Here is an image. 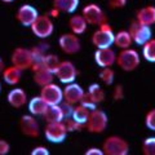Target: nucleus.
I'll list each match as a JSON object with an SVG mask.
<instances>
[{
    "label": "nucleus",
    "instance_id": "obj_1",
    "mask_svg": "<svg viewBox=\"0 0 155 155\" xmlns=\"http://www.w3.org/2000/svg\"><path fill=\"white\" fill-rule=\"evenodd\" d=\"M140 53L133 48H125L119 52V54H116V65L123 71H134L140 66Z\"/></svg>",
    "mask_w": 155,
    "mask_h": 155
},
{
    "label": "nucleus",
    "instance_id": "obj_2",
    "mask_svg": "<svg viewBox=\"0 0 155 155\" xmlns=\"http://www.w3.org/2000/svg\"><path fill=\"white\" fill-rule=\"evenodd\" d=\"M92 44L96 48H109L114 44L115 34L113 31V27L109 22H105L98 26V30H96L92 35Z\"/></svg>",
    "mask_w": 155,
    "mask_h": 155
},
{
    "label": "nucleus",
    "instance_id": "obj_3",
    "mask_svg": "<svg viewBox=\"0 0 155 155\" xmlns=\"http://www.w3.org/2000/svg\"><path fill=\"white\" fill-rule=\"evenodd\" d=\"M105 155H127L129 153V143L119 136H109L102 143Z\"/></svg>",
    "mask_w": 155,
    "mask_h": 155
},
{
    "label": "nucleus",
    "instance_id": "obj_4",
    "mask_svg": "<svg viewBox=\"0 0 155 155\" xmlns=\"http://www.w3.org/2000/svg\"><path fill=\"white\" fill-rule=\"evenodd\" d=\"M30 28L34 35L38 36L39 39H47L54 31V25H53L52 17L45 13V14L39 16L30 26Z\"/></svg>",
    "mask_w": 155,
    "mask_h": 155
},
{
    "label": "nucleus",
    "instance_id": "obj_5",
    "mask_svg": "<svg viewBox=\"0 0 155 155\" xmlns=\"http://www.w3.org/2000/svg\"><path fill=\"white\" fill-rule=\"evenodd\" d=\"M107 123H109V118L107 114L101 109H94L91 111L88 122H87V129L91 133H102L107 128Z\"/></svg>",
    "mask_w": 155,
    "mask_h": 155
},
{
    "label": "nucleus",
    "instance_id": "obj_6",
    "mask_svg": "<svg viewBox=\"0 0 155 155\" xmlns=\"http://www.w3.org/2000/svg\"><path fill=\"white\" fill-rule=\"evenodd\" d=\"M69 130L66 128L65 122H53L47 123L44 128V136L45 138L52 143H61L65 141Z\"/></svg>",
    "mask_w": 155,
    "mask_h": 155
},
{
    "label": "nucleus",
    "instance_id": "obj_7",
    "mask_svg": "<svg viewBox=\"0 0 155 155\" xmlns=\"http://www.w3.org/2000/svg\"><path fill=\"white\" fill-rule=\"evenodd\" d=\"M81 14L84 16L85 21L88 22V25H93V26H100L102 23L107 22V16L102 11V8L98 7L94 3L87 4L81 11Z\"/></svg>",
    "mask_w": 155,
    "mask_h": 155
},
{
    "label": "nucleus",
    "instance_id": "obj_8",
    "mask_svg": "<svg viewBox=\"0 0 155 155\" xmlns=\"http://www.w3.org/2000/svg\"><path fill=\"white\" fill-rule=\"evenodd\" d=\"M129 32L132 35L133 43L137 45H143L153 38V31H151V26L143 25L140 23L138 21L132 22V25L129 27Z\"/></svg>",
    "mask_w": 155,
    "mask_h": 155
},
{
    "label": "nucleus",
    "instance_id": "obj_9",
    "mask_svg": "<svg viewBox=\"0 0 155 155\" xmlns=\"http://www.w3.org/2000/svg\"><path fill=\"white\" fill-rule=\"evenodd\" d=\"M11 62H12V65L19 67V69L23 70V71L27 70V69H31L32 62H34L31 49L22 48V47L16 48V49L12 52Z\"/></svg>",
    "mask_w": 155,
    "mask_h": 155
},
{
    "label": "nucleus",
    "instance_id": "obj_10",
    "mask_svg": "<svg viewBox=\"0 0 155 155\" xmlns=\"http://www.w3.org/2000/svg\"><path fill=\"white\" fill-rule=\"evenodd\" d=\"M58 45H60V49L65 54H76L81 49L80 39L72 32L62 34L60 39H58Z\"/></svg>",
    "mask_w": 155,
    "mask_h": 155
},
{
    "label": "nucleus",
    "instance_id": "obj_11",
    "mask_svg": "<svg viewBox=\"0 0 155 155\" xmlns=\"http://www.w3.org/2000/svg\"><path fill=\"white\" fill-rule=\"evenodd\" d=\"M40 96L48 105H60L64 101V89L54 83H49L41 87Z\"/></svg>",
    "mask_w": 155,
    "mask_h": 155
},
{
    "label": "nucleus",
    "instance_id": "obj_12",
    "mask_svg": "<svg viewBox=\"0 0 155 155\" xmlns=\"http://www.w3.org/2000/svg\"><path fill=\"white\" fill-rule=\"evenodd\" d=\"M54 74L61 83L69 84V83L75 81L76 76H78V70L71 61H61Z\"/></svg>",
    "mask_w": 155,
    "mask_h": 155
},
{
    "label": "nucleus",
    "instance_id": "obj_13",
    "mask_svg": "<svg viewBox=\"0 0 155 155\" xmlns=\"http://www.w3.org/2000/svg\"><path fill=\"white\" fill-rule=\"evenodd\" d=\"M19 129H21L22 134L27 136V137H39L40 134V127L36 120V116L32 114L22 115L21 120H19Z\"/></svg>",
    "mask_w": 155,
    "mask_h": 155
},
{
    "label": "nucleus",
    "instance_id": "obj_14",
    "mask_svg": "<svg viewBox=\"0 0 155 155\" xmlns=\"http://www.w3.org/2000/svg\"><path fill=\"white\" fill-rule=\"evenodd\" d=\"M38 17L39 12L36 11V8H34L30 4H23L16 12V19L18 21V23H21L25 27H30Z\"/></svg>",
    "mask_w": 155,
    "mask_h": 155
},
{
    "label": "nucleus",
    "instance_id": "obj_15",
    "mask_svg": "<svg viewBox=\"0 0 155 155\" xmlns=\"http://www.w3.org/2000/svg\"><path fill=\"white\" fill-rule=\"evenodd\" d=\"M94 62L101 69L102 67H111L116 64V53L111 47L109 48H97L94 52Z\"/></svg>",
    "mask_w": 155,
    "mask_h": 155
},
{
    "label": "nucleus",
    "instance_id": "obj_16",
    "mask_svg": "<svg viewBox=\"0 0 155 155\" xmlns=\"http://www.w3.org/2000/svg\"><path fill=\"white\" fill-rule=\"evenodd\" d=\"M84 94H85V91L81 88V85L75 83V81L66 84V87L64 88V101L72 105L80 104Z\"/></svg>",
    "mask_w": 155,
    "mask_h": 155
},
{
    "label": "nucleus",
    "instance_id": "obj_17",
    "mask_svg": "<svg viewBox=\"0 0 155 155\" xmlns=\"http://www.w3.org/2000/svg\"><path fill=\"white\" fill-rule=\"evenodd\" d=\"M8 104L14 109H21L23 107L28 101H27V93L22 88H13L8 92L7 94Z\"/></svg>",
    "mask_w": 155,
    "mask_h": 155
},
{
    "label": "nucleus",
    "instance_id": "obj_18",
    "mask_svg": "<svg viewBox=\"0 0 155 155\" xmlns=\"http://www.w3.org/2000/svg\"><path fill=\"white\" fill-rule=\"evenodd\" d=\"M22 72H23V70H21L19 67L14 66V65H11V66H8V67L4 69L2 76H3L4 81H5L7 84L17 85L22 79Z\"/></svg>",
    "mask_w": 155,
    "mask_h": 155
},
{
    "label": "nucleus",
    "instance_id": "obj_19",
    "mask_svg": "<svg viewBox=\"0 0 155 155\" xmlns=\"http://www.w3.org/2000/svg\"><path fill=\"white\" fill-rule=\"evenodd\" d=\"M48 106L49 105L45 102V100L43 98L40 94H39L38 97H32V98L27 102V107H28L30 114L35 115V116H43L44 115V113L48 109Z\"/></svg>",
    "mask_w": 155,
    "mask_h": 155
},
{
    "label": "nucleus",
    "instance_id": "obj_20",
    "mask_svg": "<svg viewBox=\"0 0 155 155\" xmlns=\"http://www.w3.org/2000/svg\"><path fill=\"white\" fill-rule=\"evenodd\" d=\"M136 21H138L140 23H143V25H147V26L155 25V7L146 5L141 8L140 11H137Z\"/></svg>",
    "mask_w": 155,
    "mask_h": 155
},
{
    "label": "nucleus",
    "instance_id": "obj_21",
    "mask_svg": "<svg viewBox=\"0 0 155 155\" xmlns=\"http://www.w3.org/2000/svg\"><path fill=\"white\" fill-rule=\"evenodd\" d=\"M88 27V22L85 21V18L83 14H74L69 19V28L71 30L72 34L75 35H81L87 31Z\"/></svg>",
    "mask_w": 155,
    "mask_h": 155
},
{
    "label": "nucleus",
    "instance_id": "obj_22",
    "mask_svg": "<svg viewBox=\"0 0 155 155\" xmlns=\"http://www.w3.org/2000/svg\"><path fill=\"white\" fill-rule=\"evenodd\" d=\"M43 119L47 123H53V122H64L65 115L62 113L61 105H49L47 111L43 115Z\"/></svg>",
    "mask_w": 155,
    "mask_h": 155
},
{
    "label": "nucleus",
    "instance_id": "obj_23",
    "mask_svg": "<svg viewBox=\"0 0 155 155\" xmlns=\"http://www.w3.org/2000/svg\"><path fill=\"white\" fill-rule=\"evenodd\" d=\"M54 76L56 74L54 72H52L47 69H39L36 71H34V81L39 85V87H43V85H47L49 83H53V80H54Z\"/></svg>",
    "mask_w": 155,
    "mask_h": 155
},
{
    "label": "nucleus",
    "instance_id": "obj_24",
    "mask_svg": "<svg viewBox=\"0 0 155 155\" xmlns=\"http://www.w3.org/2000/svg\"><path fill=\"white\" fill-rule=\"evenodd\" d=\"M79 0H53V7L57 8L61 13L72 14L79 7Z\"/></svg>",
    "mask_w": 155,
    "mask_h": 155
},
{
    "label": "nucleus",
    "instance_id": "obj_25",
    "mask_svg": "<svg viewBox=\"0 0 155 155\" xmlns=\"http://www.w3.org/2000/svg\"><path fill=\"white\" fill-rule=\"evenodd\" d=\"M133 44V39L130 32L127 30H122L119 32L115 34V40H114V45H116L120 49H125V48H130Z\"/></svg>",
    "mask_w": 155,
    "mask_h": 155
},
{
    "label": "nucleus",
    "instance_id": "obj_26",
    "mask_svg": "<svg viewBox=\"0 0 155 155\" xmlns=\"http://www.w3.org/2000/svg\"><path fill=\"white\" fill-rule=\"evenodd\" d=\"M85 94L89 97V98L93 101V102H96L97 105L104 102L105 101V91L101 88V85L98 83H92L89 87H88V92H85Z\"/></svg>",
    "mask_w": 155,
    "mask_h": 155
},
{
    "label": "nucleus",
    "instance_id": "obj_27",
    "mask_svg": "<svg viewBox=\"0 0 155 155\" xmlns=\"http://www.w3.org/2000/svg\"><path fill=\"white\" fill-rule=\"evenodd\" d=\"M89 114H91V110L84 107L83 105L78 104L74 109V113H72V119H75L76 122H79L81 124H85L87 125V122H88V118H89Z\"/></svg>",
    "mask_w": 155,
    "mask_h": 155
},
{
    "label": "nucleus",
    "instance_id": "obj_28",
    "mask_svg": "<svg viewBox=\"0 0 155 155\" xmlns=\"http://www.w3.org/2000/svg\"><path fill=\"white\" fill-rule=\"evenodd\" d=\"M142 57L147 62L155 64V38H151L146 44L142 45Z\"/></svg>",
    "mask_w": 155,
    "mask_h": 155
},
{
    "label": "nucleus",
    "instance_id": "obj_29",
    "mask_svg": "<svg viewBox=\"0 0 155 155\" xmlns=\"http://www.w3.org/2000/svg\"><path fill=\"white\" fill-rule=\"evenodd\" d=\"M60 58H58L57 54H53V53H51V54H45L44 60H43V67L47 70H49L52 72H56L58 65H60Z\"/></svg>",
    "mask_w": 155,
    "mask_h": 155
},
{
    "label": "nucleus",
    "instance_id": "obj_30",
    "mask_svg": "<svg viewBox=\"0 0 155 155\" xmlns=\"http://www.w3.org/2000/svg\"><path fill=\"white\" fill-rule=\"evenodd\" d=\"M98 78L105 85H111L115 79V72L111 67H102L98 74Z\"/></svg>",
    "mask_w": 155,
    "mask_h": 155
},
{
    "label": "nucleus",
    "instance_id": "obj_31",
    "mask_svg": "<svg viewBox=\"0 0 155 155\" xmlns=\"http://www.w3.org/2000/svg\"><path fill=\"white\" fill-rule=\"evenodd\" d=\"M142 153L145 155H155V136L147 137L142 142Z\"/></svg>",
    "mask_w": 155,
    "mask_h": 155
},
{
    "label": "nucleus",
    "instance_id": "obj_32",
    "mask_svg": "<svg viewBox=\"0 0 155 155\" xmlns=\"http://www.w3.org/2000/svg\"><path fill=\"white\" fill-rule=\"evenodd\" d=\"M66 120V128L69 132H80V130H83L84 128H87L85 124H81L79 122H76L75 119L72 118H69V119H65Z\"/></svg>",
    "mask_w": 155,
    "mask_h": 155
},
{
    "label": "nucleus",
    "instance_id": "obj_33",
    "mask_svg": "<svg viewBox=\"0 0 155 155\" xmlns=\"http://www.w3.org/2000/svg\"><path fill=\"white\" fill-rule=\"evenodd\" d=\"M145 125H146L147 129L155 132V109L150 110L145 116Z\"/></svg>",
    "mask_w": 155,
    "mask_h": 155
},
{
    "label": "nucleus",
    "instance_id": "obj_34",
    "mask_svg": "<svg viewBox=\"0 0 155 155\" xmlns=\"http://www.w3.org/2000/svg\"><path fill=\"white\" fill-rule=\"evenodd\" d=\"M60 105H61L62 113H64V115H65V119L71 118V116H72V113H74V109H75V105L69 104V102H66V101H62Z\"/></svg>",
    "mask_w": 155,
    "mask_h": 155
},
{
    "label": "nucleus",
    "instance_id": "obj_35",
    "mask_svg": "<svg viewBox=\"0 0 155 155\" xmlns=\"http://www.w3.org/2000/svg\"><path fill=\"white\" fill-rule=\"evenodd\" d=\"M113 98L115 101H120V100H123L124 98V89H123V85H115V88H114V92H113Z\"/></svg>",
    "mask_w": 155,
    "mask_h": 155
},
{
    "label": "nucleus",
    "instance_id": "obj_36",
    "mask_svg": "<svg viewBox=\"0 0 155 155\" xmlns=\"http://www.w3.org/2000/svg\"><path fill=\"white\" fill-rule=\"evenodd\" d=\"M80 105H83L84 107H87V109H89L91 111L92 110H94V109H97V104L96 102H93L91 98L87 94H84V97H83V100L80 101Z\"/></svg>",
    "mask_w": 155,
    "mask_h": 155
},
{
    "label": "nucleus",
    "instance_id": "obj_37",
    "mask_svg": "<svg viewBox=\"0 0 155 155\" xmlns=\"http://www.w3.org/2000/svg\"><path fill=\"white\" fill-rule=\"evenodd\" d=\"M125 4H127V0H109V7L113 9L124 8Z\"/></svg>",
    "mask_w": 155,
    "mask_h": 155
},
{
    "label": "nucleus",
    "instance_id": "obj_38",
    "mask_svg": "<svg viewBox=\"0 0 155 155\" xmlns=\"http://www.w3.org/2000/svg\"><path fill=\"white\" fill-rule=\"evenodd\" d=\"M11 150V145H9L8 141L5 140H2L0 138V155H7Z\"/></svg>",
    "mask_w": 155,
    "mask_h": 155
},
{
    "label": "nucleus",
    "instance_id": "obj_39",
    "mask_svg": "<svg viewBox=\"0 0 155 155\" xmlns=\"http://www.w3.org/2000/svg\"><path fill=\"white\" fill-rule=\"evenodd\" d=\"M31 155H49V151L45 146H36L32 149Z\"/></svg>",
    "mask_w": 155,
    "mask_h": 155
},
{
    "label": "nucleus",
    "instance_id": "obj_40",
    "mask_svg": "<svg viewBox=\"0 0 155 155\" xmlns=\"http://www.w3.org/2000/svg\"><path fill=\"white\" fill-rule=\"evenodd\" d=\"M102 154H104V150L98 147H89L85 151V155H102Z\"/></svg>",
    "mask_w": 155,
    "mask_h": 155
},
{
    "label": "nucleus",
    "instance_id": "obj_41",
    "mask_svg": "<svg viewBox=\"0 0 155 155\" xmlns=\"http://www.w3.org/2000/svg\"><path fill=\"white\" fill-rule=\"evenodd\" d=\"M48 14H49V16H51L52 18H58V17H60V14H61V12L58 11L57 8L53 7V8L51 9V11H49V13H48Z\"/></svg>",
    "mask_w": 155,
    "mask_h": 155
},
{
    "label": "nucleus",
    "instance_id": "obj_42",
    "mask_svg": "<svg viewBox=\"0 0 155 155\" xmlns=\"http://www.w3.org/2000/svg\"><path fill=\"white\" fill-rule=\"evenodd\" d=\"M5 62H4L3 61V58L2 57H0V75H2L3 74V71H4V69H5Z\"/></svg>",
    "mask_w": 155,
    "mask_h": 155
},
{
    "label": "nucleus",
    "instance_id": "obj_43",
    "mask_svg": "<svg viewBox=\"0 0 155 155\" xmlns=\"http://www.w3.org/2000/svg\"><path fill=\"white\" fill-rule=\"evenodd\" d=\"M2 2H4V3H13L14 0H2Z\"/></svg>",
    "mask_w": 155,
    "mask_h": 155
},
{
    "label": "nucleus",
    "instance_id": "obj_44",
    "mask_svg": "<svg viewBox=\"0 0 155 155\" xmlns=\"http://www.w3.org/2000/svg\"><path fill=\"white\" fill-rule=\"evenodd\" d=\"M0 92H2V83H0Z\"/></svg>",
    "mask_w": 155,
    "mask_h": 155
}]
</instances>
